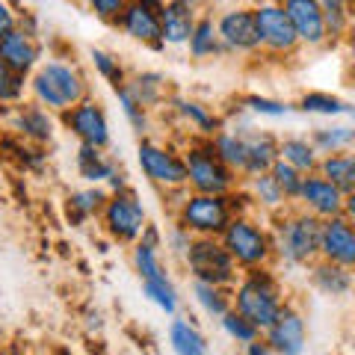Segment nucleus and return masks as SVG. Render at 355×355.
Instances as JSON below:
<instances>
[{
  "instance_id": "32",
  "label": "nucleus",
  "mask_w": 355,
  "mask_h": 355,
  "mask_svg": "<svg viewBox=\"0 0 355 355\" xmlns=\"http://www.w3.org/2000/svg\"><path fill=\"white\" fill-rule=\"evenodd\" d=\"M296 110L305 116H320L326 121H338L349 113V104L343 98L331 95V92H323V89H311V92H302L296 101Z\"/></svg>"
},
{
  "instance_id": "26",
  "label": "nucleus",
  "mask_w": 355,
  "mask_h": 355,
  "mask_svg": "<svg viewBox=\"0 0 355 355\" xmlns=\"http://www.w3.org/2000/svg\"><path fill=\"white\" fill-rule=\"evenodd\" d=\"M308 139H311V146L317 148L320 157L352 151L355 148V125L352 121H326V125L311 128Z\"/></svg>"
},
{
  "instance_id": "12",
  "label": "nucleus",
  "mask_w": 355,
  "mask_h": 355,
  "mask_svg": "<svg viewBox=\"0 0 355 355\" xmlns=\"http://www.w3.org/2000/svg\"><path fill=\"white\" fill-rule=\"evenodd\" d=\"M252 12H254V27H258L261 51L272 53V57H291V53H296L299 39L282 3H258L252 6Z\"/></svg>"
},
{
  "instance_id": "7",
  "label": "nucleus",
  "mask_w": 355,
  "mask_h": 355,
  "mask_svg": "<svg viewBox=\"0 0 355 355\" xmlns=\"http://www.w3.org/2000/svg\"><path fill=\"white\" fill-rule=\"evenodd\" d=\"M184 266L193 275V282L202 284H216V287H234L240 279L237 263L231 261V254L219 243V237H193L190 249L184 254Z\"/></svg>"
},
{
  "instance_id": "10",
  "label": "nucleus",
  "mask_w": 355,
  "mask_h": 355,
  "mask_svg": "<svg viewBox=\"0 0 355 355\" xmlns=\"http://www.w3.org/2000/svg\"><path fill=\"white\" fill-rule=\"evenodd\" d=\"M214 24H216V36H219L222 51H225V53H240V57H249V53L261 51L252 6H225L222 12L214 15Z\"/></svg>"
},
{
  "instance_id": "19",
  "label": "nucleus",
  "mask_w": 355,
  "mask_h": 355,
  "mask_svg": "<svg viewBox=\"0 0 355 355\" xmlns=\"http://www.w3.org/2000/svg\"><path fill=\"white\" fill-rule=\"evenodd\" d=\"M234 128L246 139V172H243V181L270 172L279 163V137L270 130H258L252 125H234Z\"/></svg>"
},
{
  "instance_id": "45",
  "label": "nucleus",
  "mask_w": 355,
  "mask_h": 355,
  "mask_svg": "<svg viewBox=\"0 0 355 355\" xmlns=\"http://www.w3.org/2000/svg\"><path fill=\"white\" fill-rule=\"evenodd\" d=\"M89 9L95 12V18L116 24L119 15H121V9H125V0H92V3H89Z\"/></svg>"
},
{
  "instance_id": "13",
  "label": "nucleus",
  "mask_w": 355,
  "mask_h": 355,
  "mask_svg": "<svg viewBox=\"0 0 355 355\" xmlns=\"http://www.w3.org/2000/svg\"><path fill=\"white\" fill-rule=\"evenodd\" d=\"M270 349L275 355H305V347H308V320L305 314L299 311L293 302H287L279 317L272 320V326L261 335Z\"/></svg>"
},
{
  "instance_id": "3",
  "label": "nucleus",
  "mask_w": 355,
  "mask_h": 355,
  "mask_svg": "<svg viewBox=\"0 0 355 355\" xmlns=\"http://www.w3.org/2000/svg\"><path fill=\"white\" fill-rule=\"evenodd\" d=\"M270 234L275 263L308 266L320 261V219L299 207H287L279 216H270Z\"/></svg>"
},
{
  "instance_id": "46",
  "label": "nucleus",
  "mask_w": 355,
  "mask_h": 355,
  "mask_svg": "<svg viewBox=\"0 0 355 355\" xmlns=\"http://www.w3.org/2000/svg\"><path fill=\"white\" fill-rule=\"evenodd\" d=\"M190 234H187L184 228H178V225H172V231L169 234H163V246H169V252L175 254V258H184L187 254V249H190Z\"/></svg>"
},
{
  "instance_id": "43",
  "label": "nucleus",
  "mask_w": 355,
  "mask_h": 355,
  "mask_svg": "<svg viewBox=\"0 0 355 355\" xmlns=\"http://www.w3.org/2000/svg\"><path fill=\"white\" fill-rule=\"evenodd\" d=\"M24 92H27V77L15 74L9 65L0 62V104H24Z\"/></svg>"
},
{
  "instance_id": "18",
  "label": "nucleus",
  "mask_w": 355,
  "mask_h": 355,
  "mask_svg": "<svg viewBox=\"0 0 355 355\" xmlns=\"http://www.w3.org/2000/svg\"><path fill=\"white\" fill-rule=\"evenodd\" d=\"M0 62L30 80V74L42 65V42L15 27L12 33L0 36Z\"/></svg>"
},
{
  "instance_id": "8",
  "label": "nucleus",
  "mask_w": 355,
  "mask_h": 355,
  "mask_svg": "<svg viewBox=\"0 0 355 355\" xmlns=\"http://www.w3.org/2000/svg\"><path fill=\"white\" fill-rule=\"evenodd\" d=\"M137 163L142 175L148 178V184H154L163 193H181L187 190V166L181 148L163 146L157 139H139L137 146Z\"/></svg>"
},
{
  "instance_id": "27",
  "label": "nucleus",
  "mask_w": 355,
  "mask_h": 355,
  "mask_svg": "<svg viewBox=\"0 0 355 355\" xmlns=\"http://www.w3.org/2000/svg\"><path fill=\"white\" fill-rule=\"evenodd\" d=\"M166 340H169V349L175 355H207V349H210L205 331L198 329L190 317H184V314H175L169 320Z\"/></svg>"
},
{
  "instance_id": "22",
  "label": "nucleus",
  "mask_w": 355,
  "mask_h": 355,
  "mask_svg": "<svg viewBox=\"0 0 355 355\" xmlns=\"http://www.w3.org/2000/svg\"><path fill=\"white\" fill-rule=\"evenodd\" d=\"M12 128L24 137V142H30V146H48V142L53 139V130H57V121H53V116L48 113V110H42L39 104L33 101H24L15 107L12 113Z\"/></svg>"
},
{
  "instance_id": "23",
  "label": "nucleus",
  "mask_w": 355,
  "mask_h": 355,
  "mask_svg": "<svg viewBox=\"0 0 355 355\" xmlns=\"http://www.w3.org/2000/svg\"><path fill=\"white\" fill-rule=\"evenodd\" d=\"M308 282L317 293L331 299H347L355 293V270H343L338 263L317 261L308 266Z\"/></svg>"
},
{
  "instance_id": "40",
  "label": "nucleus",
  "mask_w": 355,
  "mask_h": 355,
  "mask_svg": "<svg viewBox=\"0 0 355 355\" xmlns=\"http://www.w3.org/2000/svg\"><path fill=\"white\" fill-rule=\"evenodd\" d=\"M116 92V98H119V107H121V113H125V119H128V125L139 133L142 139L148 137V128H151V116H148V110L142 107L137 98H133V92L128 89V83L125 86H119V89H113Z\"/></svg>"
},
{
  "instance_id": "39",
  "label": "nucleus",
  "mask_w": 355,
  "mask_h": 355,
  "mask_svg": "<svg viewBox=\"0 0 355 355\" xmlns=\"http://www.w3.org/2000/svg\"><path fill=\"white\" fill-rule=\"evenodd\" d=\"M89 60H92L98 77H101V80H107L113 89H119V86H125V83H128V71H125V65H121V60L116 57L113 51L92 48V51H89Z\"/></svg>"
},
{
  "instance_id": "20",
  "label": "nucleus",
  "mask_w": 355,
  "mask_h": 355,
  "mask_svg": "<svg viewBox=\"0 0 355 355\" xmlns=\"http://www.w3.org/2000/svg\"><path fill=\"white\" fill-rule=\"evenodd\" d=\"M196 21H198L196 3H187V0L160 3V39H163V44H169V48H187Z\"/></svg>"
},
{
  "instance_id": "49",
  "label": "nucleus",
  "mask_w": 355,
  "mask_h": 355,
  "mask_svg": "<svg viewBox=\"0 0 355 355\" xmlns=\"http://www.w3.org/2000/svg\"><path fill=\"white\" fill-rule=\"evenodd\" d=\"M243 355H275V352L270 349V343L263 338H258V340H252L249 347H243Z\"/></svg>"
},
{
  "instance_id": "41",
  "label": "nucleus",
  "mask_w": 355,
  "mask_h": 355,
  "mask_svg": "<svg viewBox=\"0 0 355 355\" xmlns=\"http://www.w3.org/2000/svg\"><path fill=\"white\" fill-rule=\"evenodd\" d=\"M219 326H222V331H225L231 340L240 343V347H249L252 340H258V338H261V331L254 329L243 314H237L234 308H231L228 314H222V317H219Z\"/></svg>"
},
{
  "instance_id": "17",
  "label": "nucleus",
  "mask_w": 355,
  "mask_h": 355,
  "mask_svg": "<svg viewBox=\"0 0 355 355\" xmlns=\"http://www.w3.org/2000/svg\"><path fill=\"white\" fill-rule=\"evenodd\" d=\"M282 6L287 18H291L299 44H305V48H323V44H329L320 0H284Z\"/></svg>"
},
{
  "instance_id": "11",
  "label": "nucleus",
  "mask_w": 355,
  "mask_h": 355,
  "mask_svg": "<svg viewBox=\"0 0 355 355\" xmlns=\"http://www.w3.org/2000/svg\"><path fill=\"white\" fill-rule=\"evenodd\" d=\"M65 130H71L80 146H92L98 151H107L113 146V130H110V119L107 110L95 101V98H86L77 107L65 110L60 116Z\"/></svg>"
},
{
  "instance_id": "50",
  "label": "nucleus",
  "mask_w": 355,
  "mask_h": 355,
  "mask_svg": "<svg viewBox=\"0 0 355 355\" xmlns=\"http://www.w3.org/2000/svg\"><path fill=\"white\" fill-rule=\"evenodd\" d=\"M340 216L347 219L349 225L355 228V190H352V193H347V196H343V214H340Z\"/></svg>"
},
{
  "instance_id": "35",
  "label": "nucleus",
  "mask_w": 355,
  "mask_h": 355,
  "mask_svg": "<svg viewBox=\"0 0 355 355\" xmlns=\"http://www.w3.org/2000/svg\"><path fill=\"white\" fill-rule=\"evenodd\" d=\"M142 284V296L148 299L151 305H157L163 314L175 317L178 308H181V293H178L175 282L169 279V272L160 275V279H151V282H139Z\"/></svg>"
},
{
  "instance_id": "36",
  "label": "nucleus",
  "mask_w": 355,
  "mask_h": 355,
  "mask_svg": "<svg viewBox=\"0 0 355 355\" xmlns=\"http://www.w3.org/2000/svg\"><path fill=\"white\" fill-rule=\"evenodd\" d=\"M193 299L202 314L219 320L222 314L231 311V291L228 287H216V284H202V282H193Z\"/></svg>"
},
{
  "instance_id": "9",
  "label": "nucleus",
  "mask_w": 355,
  "mask_h": 355,
  "mask_svg": "<svg viewBox=\"0 0 355 355\" xmlns=\"http://www.w3.org/2000/svg\"><path fill=\"white\" fill-rule=\"evenodd\" d=\"M98 219H101V228L107 231V237L113 243H121V246H133L142 237V228L148 225L146 205H142V198L133 190L110 193Z\"/></svg>"
},
{
  "instance_id": "6",
  "label": "nucleus",
  "mask_w": 355,
  "mask_h": 355,
  "mask_svg": "<svg viewBox=\"0 0 355 355\" xmlns=\"http://www.w3.org/2000/svg\"><path fill=\"white\" fill-rule=\"evenodd\" d=\"M234 219L228 196H202L187 190L175 205V225L190 237H219Z\"/></svg>"
},
{
  "instance_id": "29",
  "label": "nucleus",
  "mask_w": 355,
  "mask_h": 355,
  "mask_svg": "<svg viewBox=\"0 0 355 355\" xmlns=\"http://www.w3.org/2000/svg\"><path fill=\"white\" fill-rule=\"evenodd\" d=\"M210 148L222 160V166H228L240 181H243V172H246V139L237 128H222L214 139H210Z\"/></svg>"
},
{
  "instance_id": "15",
  "label": "nucleus",
  "mask_w": 355,
  "mask_h": 355,
  "mask_svg": "<svg viewBox=\"0 0 355 355\" xmlns=\"http://www.w3.org/2000/svg\"><path fill=\"white\" fill-rule=\"evenodd\" d=\"M293 207L305 210V214H311L320 222H326L343 214V193L338 187H331L323 175L311 172L302 178V190H299V198Z\"/></svg>"
},
{
  "instance_id": "47",
  "label": "nucleus",
  "mask_w": 355,
  "mask_h": 355,
  "mask_svg": "<svg viewBox=\"0 0 355 355\" xmlns=\"http://www.w3.org/2000/svg\"><path fill=\"white\" fill-rule=\"evenodd\" d=\"M18 9L12 3H6V0H0V36H6V33H12L18 27Z\"/></svg>"
},
{
  "instance_id": "1",
  "label": "nucleus",
  "mask_w": 355,
  "mask_h": 355,
  "mask_svg": "<svg viewBox=\"0 0 355 355\" xmlns=\"http://www.w3.org/2000/svg\"><path fill=\"white\" fill-rule=\"evenodd\" d=\"M284 305H287V296H284L282 279L275 275L272 266L240 272L237 284L231 287V308L246 317L261 335L272 326V320L279 317V311Z\"/></svg>"
},
{
  "instance_id": "4",
  "label": "nucleus",
  "mask_w": 355,
  "mask_h": 355,
  "mask_svg": "<svg viewBox=\"0 0 355 355\" xmlns=\"http://www.w3.org/2000/svg\"><path fill=\"white\" fill-rule=\"evenodd\" d=\"M219 243L231 254L240 272L249 270H266L275 266V249H272V234L270 225L261 222L254 214H243L228 222V228L219 234Z\"/></svg>"
},
{
  "instance_id": "38",
  "label": "nucleus",
  "mask_w": 355,
  "mask_h": 355,
  "mask_svg": "<svg viewBox=\"0 0 355 355\" xmlns=\"http://www.w3.org/2000/svg\"><path fill=\"white\" fill-rule=\"evenodd\" d=\"M320 9H323V24H326L329 42H340L352 24L349 3H343V0H320Z\"/></svg>"
},
{
  "instance_id": "21",
  "label": "nucleus",
  "mask_w": 355,
  "mask_h": 355,
  "mask_svg": "<svg viewBox=\"0 0 355 355\" xmlns=\"http://www.w3.org/2000/svg\"><path fill=\"white\" fill-rule=\"evenodd\" d=\"M169 104H172V110L178 113V119H181L184 125L193 128L196 139H214L216 133L225 128V119H222L210 104L198 101V98L175 95V98H169Z\"/></svg>"
},
{
  "instance_id": "25",
  "label": "nucleus",
  "mask_w": 355,
  "mask_h": 355,
  "mask_svg": "<svg viewBox=\"0 0 355 355\" xmlns=\"http://www.w3.org/2000/svg\"><path fill=\"white\" fill-rule=\"evenodd\" d=\"M74 166H77V175H80L89 187H107L110 178L121 169L107 151H98L92 146H77Z\"/></svg>"
},
{
  "instance_id": "34",
  "label": "nucleus",
  "mask_w": 355,
  "mask_h": 355,
  "mask_svg": "<svg viewBox=\"0 0 355 355\" xmlns=\"http://www.w3.org/2000/svg\"><path fill=\"white\" fill-rule=\"evenodd\" d=\"M187 51H190L193 60H214V57H219V53H225L222 51L219 36H216V24H214V15L210 12L198 15L196 27H193V36H190V42H187Z\"/></svg>"
},
{
  "instance_id": "30",
  "label": "nucleus",
  "mask_w": 355,
  "mask_h": 355,
  "mask_svg": "<svg viewBox=\"0 0 355 355\" xmlns=\"http://www.w3.org/2000/svg\"><path fill=\"white\" fill-rule=\"evenodd\" d=\"M279 160L293 166L296 172L311 175V172H317V166H320V154L314 146H311L308 137L291 133V137H279Z\"/></svg>"
},
{
  "instance_id": "2",
  "label": "nucleus",
  "mask_w": 355,
  "mask_h": 355,
  "mask_svg": "<svg viewBox=\"0 0 355 355\" xmlns=\"http://www.w3.org/2000/svg\"><path fill=\"white\" fill-rule=\"evenodd\" d=\"M27 92L33 98V104L48 110L51 116H62L65 110L86 101L89 86H86V77L80 74V69H77L74 62L48 60L30 74Z\"/></svg>"
},
{
  "instance_id": "28",
  "label": "nucleus",
  "mask_w": 355,
  "mask_h": 355,
  "mask_svg": "<svg viewBox=\"0 0 355 355\" xmlns=\"http://www.w3.org/2000/svg\"><path fill=\"white\" fill-rule=\"evenodd\" d=\"M107 190L104 187H83V190H71L65 198V219L71 222L74 228L86 225L89 219H98L101 210L107 205Z\"/></svg>"
},
{
  "instance_id": "5",
  "label": "nucleus",
  "mask_w": 355,
  "mask_h": 355,
  "mask_svg": "<svg viewBox=\"0 0 355 355\" xmlns=\"http://www.w3.org/2000/svg\"><path fill=\"white\" fill-rule=\"evenodd\" d=\"M187 166V190L202 196H228L240 187V178L222 166V160L210 148V139H190L181 148Z\"/></svg>"
},
{
  "instance_id": "14",
  "label": "nucleus",
  "mask_w": 355,
  "mask_h": 355,
  "mask_svg": "<svg viewBox=\"0 0 355 355\" xmlns=\"http://www.w3.org/2000/svg\"><path fill=\"white\" fill-rule=\"evenodd\" d=\"M116 27L125 33L128 39L148 44L154 51L166 48L160 39V3H154V0H130V3H125Z\"/></svg>"
},
{
  "instance_id": "33",
  "label": "nucleus",
  "mask_w": 355,
  "mask_h": 355,
  "mask_svg": "<svg viewBox=\"0 0 355 355\" xmlns=\"http://www.w3.org/2000/svg\"><path fill=\"white\" fill-rule=\"evenodd\" d=\"M169 80L160 74V71H139L128 77V89L133 92V98L142 104L151 113L154 107H160L163 101H169Z\"/></svg>"
},
{
  "instance_id": "48",
  "label": "nucleus",
  "mask_w": 355,
  "mask_h": 355,
  "mask_svg": "<svg viewBox=\"0 0 355 355\" xmlns=\"http://www.w3.org/2000/svg\"><path fill=\"white\" fill-rule=\"evenodd\" d=\"M139 240L148 243V246H154V249H163V231H160V225L148 222V225L142 228V237H139Z\"/></svg>"
},
{
  "instance_id": "42",
  "label": "nucleus",
  "mask_w": 355,
  "mask_h": 355,
  "mask_svg": "<svg viewBox=\"0 0 355 355\" xmlns=\"http://www.w3.org/2000/svg\"><path fill=\"white\" fill-rule=\"evenodd\" d=\"M243 107H246L252 116H261V119H284V116H291V110H293L287 101H282V98H270V95H258V92L243 98Z\"/></svg>"
},
{
  "instance_id": "16",
  "label": "nucleus",
  "mask_w": 355,
  "mask_h": 355,
  "mask_svg": "<svg viewBox=\"0 0 355 355\" xmlns=\"http://www.w3.org/2000/svg\"><path fill=\"white\" fill-rule=\"evenodd\" d=\"M320 261L355 270V228L343 216L320 222Z\"/></svg>"
},
{
  "instance_id": "24",
  "label": "nucleus",
  "mask_w": 355,
  "mask_h": 355,
  "mask_svg": "<svg viewBox=\"0 0 355 355\" xmlns=\"http://www.w3.org/2000/svg\"><path fill=\"white\" fill-rule=\"evenodd\" d=\"M243 193H246L252 210H261V214H266V216H279L282 210L293 207V205H287L284 193L279 190V184L272 181L270 172L246 178V181H243Z\"/></svg>"
},
{
  "instance_id": "37",
  "label": "nucleus",
  "mask_w": 355,
  "mask_h": 355,
  "mask_svg": "<svg viewBox=\"0 0 355 355\" xmlns=\"http://www.w3.org/2000/svg\"><path fill=\"white\" fill-rule=\"evenodd\" d=\"M130 263H133V272L139 275V282H151V279L166 275L160 249H154V246H148V243H142V240H137L130 246Z\"/></svg>"
},
{
  "instance_id": "31",
  "label": "nucleus",
  "mask_w": 355,
  "mask_h": 355,
  "mask_svg": "<svg viewBox=\"0 0 355 355\" xmlns=\"http://www.w3.org/2000/svg\"><path fill=\"white\" fill-rule=\"evenodd\" d=\"M317 175H323L331 187L347 196L355 190V148L352 151H340V154H326L320 157Z\"/></svg>"
},
{
  "instance_id": "44",
  "label": "nucleus",
  "mask_w": 355,
  "mask_h": 355,
  "mask_svg": "<svg viewBox=\"0 0 355 355\" xmlns=\"http://www.w3.org/2000/svg\"><path fill=\"white\" fill-rule=\"evenodd\" d=\"M270 175H272V181L279 184V190L284 193V198H287V205H296V198H299V190H302V172H296L293 166H287V163H275L272 169H270Z\"/></svg>"
}]
</instances>
